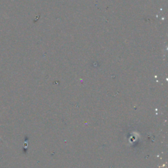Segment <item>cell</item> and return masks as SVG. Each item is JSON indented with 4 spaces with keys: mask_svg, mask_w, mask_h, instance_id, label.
I'll return each instance as SVG.
<instances>
[{
    "mask_svg": "<svg viewBox=\"0 0 168 168\" xmlns=\"http://www.w3.org/2000/svg\"><path fill=\"white\" fill-rule=\"evenodd\" d=\"M1 126H2V125H0V127H1Z\"/></svg>",
    "mask_w": 168,
    "mask_h": 168,
    "instance_id": "obj_1",
    "label": "cell"
}]
</instances>
